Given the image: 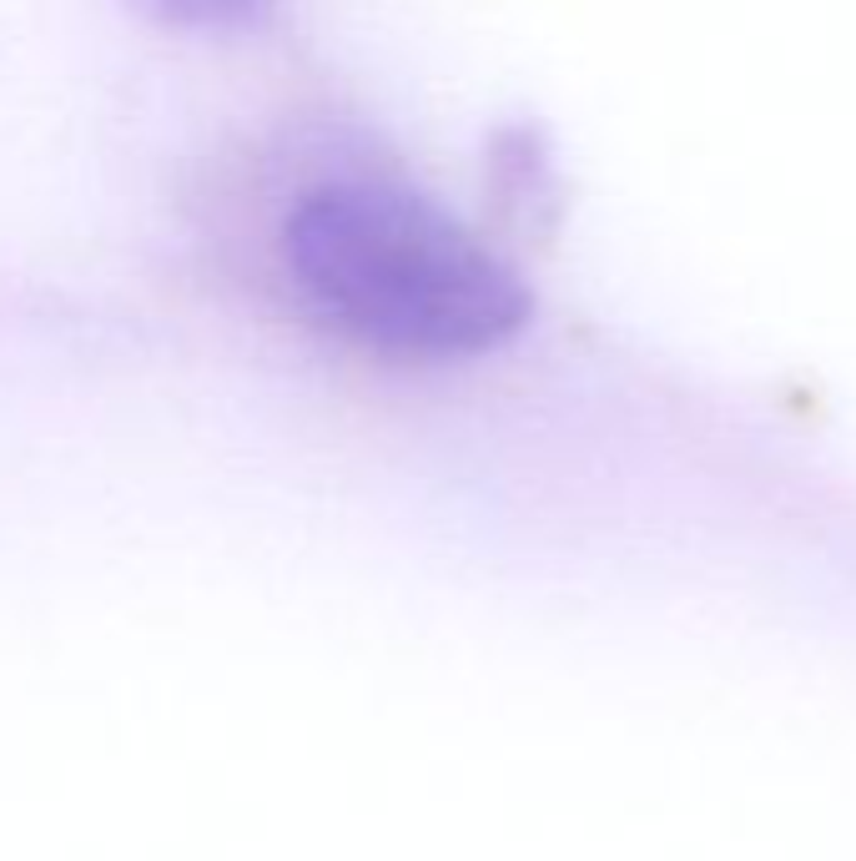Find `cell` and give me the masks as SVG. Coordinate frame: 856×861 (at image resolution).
<instances>
[{
	"label": "cell",
	"instance_id": "7a4b0ae2",
	"mask_svg": "<svg viewBox=\"0 0 856 861\" xmlns=\"http://www.w3.org/2000/svg\"><path fill=\"white\" fill-rule=\"evenodd\" d=\"M136 6L182 31H237L267 11V0H136Z\"/></svg>",
	"mask_w": 856,
	"mask_h": 861
},
{
	"label": "cell",
	"instance_id": "6da1fadb",
	"mask_svg": "<svg viewBox=\"0 0 856 861\" xmlns=\"http://www.w3.org/2000/svg\"><path fill=\"white\" fill-rule=\"evenodd\" d=\"M273 293L303 327L394 368H449L514 343L524 277L454 212L388 176L293 186L263 242Z\"/></svg>",
	"mask_w": 856,
	"mask_h": 861
}]
</instances>
